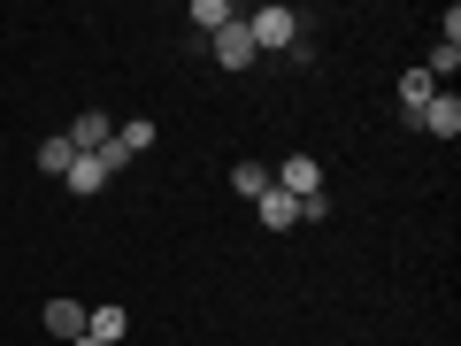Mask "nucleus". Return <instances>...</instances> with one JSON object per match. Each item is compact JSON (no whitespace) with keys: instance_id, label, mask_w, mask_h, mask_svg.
Wrapping results in <instances>:
<instances>
[{"instance_id":"7ed1b4c3","label":"nucleus","mask_w":461,"mask_h":346,"mask_svg":"<svg viewBox=\"0 0 461 346\" xmlns=\"http://www.w3.org/2000/svg\"><path fill=\"white\" fill-rule=\"evenodd\" d=\"M269 185H277V193H293V200H323V162H315V154H293Z\"/></svg>"},{"instance_id":"39448f33","label":"nucleus","mask_w":461,"mask_h":346,"mask_svg":"<svg viewBox=\"0 0 461 346\" xmlns=\"http://www.w3.org/2000/svg\"><path fill=\"white\" fill-rule=\"evenodd\" d=\"M415 132H430V139H461V100H454V93H438L423 115H415Z\"/></svg>"},{"instance_id":"0eeeda50","label":"nucleus","mask_w":461,"mask_h":346,"mask_svg":"<svg viewBox=\"0 0 461 346\" xmlns=\"http://www.w3.org/2000/svg\"><path fill=\"white\" fill-rule=\"evenodd\" d=\"M108 132H115L108 115H100V108H85V115H77V123H69L62 139H69V147H77V154H100V147H108Z\"/></svg>"},{"instance_id":"20e7f679","label":"nucleus","mask_w":461,"mask_h":346,"mask_svg":"<svg viewBox=\"0 0 461 346\" xmlns=\"http://www.w3.org/2000/svg\"><path fill=\"white\" fill-rule=\"evenodd\" d=\"M208 54H215L223 69H254V39H247V23H223V32L208 39Z\"/></svg>"},{"instance_id":"9d476101","label":"nucleus","mask_w":461,"mask_h":346,"mask_svg":"<svg viewBox=\"0 0 461 346\" xmlns=\"http://www.w3.org/2000/svg\"><path fill=\"white\" fill-rule=\"evenodd\" d=\"M300 208H308V200L277 193V185H269V193H262V223H269V231H293V223H300Z\"/></svg>"},{"instance_id":"f257e3e1","label":"nucleus","mask_w":461,"mask_h":346,"mask_svg":"<svg viewBox=\"0 0 461 346\" xmlns=\"http://www.w3.org/2000/svg\"><path fill=\"white\" fill-rule=\"evenodd\" d=\"M247 23V39H254V54H293V39H300V16L293 8H277V0H269V8H254V16H239Z\"/></svg>"},{"instance_id":"1a4fd4ad","label":"nucleus","mask_w":461,"mask_h":346,"mask_svg":"<svg viewBox=\"0 0 461 346\" xmlns=\"http://www.w3.org/2000/svg\"><path fill=\"white\" fill-rule=\"evenodd\" d=\"M47 331H54L62 346H77V339H85V308H77V300H47Z\"/></svg>"},{"instance_id":"423d86ee","label":"nucleus","mask_w":461,"mask_h":346,"mask_svg":"<svg viewBox=\"0 0 461 346\" xmlns=\"http://www.w3.org/2000/svg\"><path fill=\"white\" fill-rule=\"evenodd\" d=\"M438 93H446V85L430 77V69H408V77H400V115H408V123H415V115H423V108H430V100H438Z\"/></svg>"},{"instance_id":"f03ea898","label":"nucleus","mask_w":461,"mask_h":346,"mask_svg":"<svg viewBox=\"0 0 461 346\" xmlns=\"http://www.w3.org/2000/svg\"><path fill=\"white\" fill-rule=\"evenodd\" d=\"M147 147H154V123H147V115H131V123H115V132H108V147H100V169L115 178V169H131Z\"/></svg>"},{"instance_id":"4468645a","label":"nucleus","mask_w":461,"mask_h":346,"mask_svg":"<svg viewBox=\"0 0 461 346\" xmlns=\"http://www.w3.org/2000/svg\"><path fill=\"white\" fill-rule=\"evenodd\" d=\"M230 185H239L247 200H262V193H269V169H262V162H239V169H230Z\"/></svg>"},{"instance_id":"9b49d317","label":"nucleus","mask_w":461,"mask_h":346,"mask_svg":"<svg viewBox=\"0 0 461 346\" xmlns=\"http://www.w3.org/2000/svg\"><path fill=\"white\" fill-rule=\"evenodd\" d=\"M62 185H69V193H100V185H108V169H100V154H77V162L62 169Z\"/></svg>"},{"instance_id":"6e6552de","label":"nucleus","mask_w":461,"mask_h":346,"mask_svg":"<svg viewBox=\"0 0 461 346\" xmlns=\"http://www.w3.org/2000/svg\"><path fill=\"white\" fill-rule=\"evenodd\" d=\"M123 331H131L123 308H85V339H93V346H123Z\"/></svg>"},{"instance_id":"f8f14e48","label":"nucleus","mask_w":461,"mask_h":346,"mask_svg":"<svg viewBox=\"0 0 461 346\" xmlns=\"http://www.w3.org/2000/svg\"><path fill=\"white\" fill-rule=\"evenodd\" d=\"M193 23H200V32H223V23H239V8H230V0H193Z\"/></svg>"},{"instance_id":"2eb2a0df","label":"nucleus","mask_w":461,"mask_h":346,"mask_svg":"<svg viewBox=\"0 0 461 346\" xmlns=\"http://www.w3.org/2000/svg\"><path fill=\"white\" fill-rule=\"evenodd\" d=\"M430 77H454V69H461V39H438V47H430Z\"/></svg>"},{"instance_id":"ddd939ff","label":"nucleus","mask_w":461,"mask_h":346,"mask_svg":"<svg viewBox=\"0 0 461 346\" xmlns=\"http://www.w3.org/2000/svg\"><path fill=\"white\" fill-rule=\"evenodd\" d=\"M69 162H77V147H69L62 132H54V139H39V169H47V178H62Z\"/></svg>"},{"instance_id":"dca6fc26","label":"nucleus","mask_w":461,"mask_h":346,"mask_svg":"<svg viewBox=\"0 0 461 346\" xmlns=\"http://www.w3.org/2000/svg\"><path fill=\"white\" fill-rule=\"evenodd\" d=\"M77 346H93V339H77Z\"/></svg>"}]
</instances>
